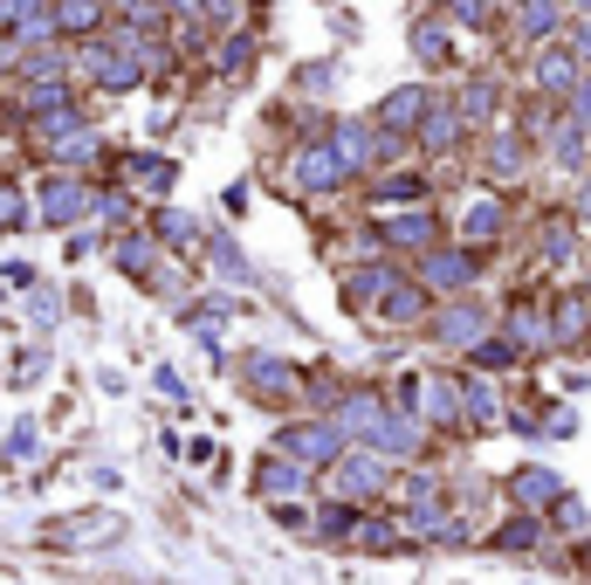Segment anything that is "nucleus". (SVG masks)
Listing matches in <instances>:
<instances>
[{
    "label": "nucleus",
    "instance_id": "1",
    "mask_svg": "<svg viewBox=\"0 0 591 585\" xmlns=\"http://www.w3.org/2000/svg\"><path fill=\"white\" fill-rule=\"evenodd\" d=\"M337 427H324V420H303V427H283V435H275V455H289V461H337Z\"/></svg>",
    "mask_w": 591,
    "mask_h": 585
},
{
    "label": "nucleus",
    "instance_id": "2",
    "mask_svg": "<svg viewBox=\"0 0 591 585\" xmlns=\"http://www.w3.org/2000/svg\"><path fill=\"white\" fill-rule=\"evenodd\" d=\"M42 214H49L56 227L83 221V214H90V186H83V179H49V186H42Z\"/></svg>",
    "mask_w": 591,
    "mask_h": 585
},
{
    "label": "nucleus",
    "instance_id": "3",
    "mask_svg": "<svg viewBox=\"0 0 591 585\" xmlns=\"http://www.w3.org/2000/svg\"><path fill=\"white\" fill-rule=\"evenodd\" d=\"M337 179H344V159H337L331 145H309L303 159H296V186H303V193H331Z\"/></svg>",
    "mask_w": 591,
    "mask_h": 585
},
{
    "label": "nucleus",
    "instance_id": "4",
    "mask_svg": "<svg viewBox=\"0 0 591 585\" xmlns=\"http://www.w3.org/2000/svg\"><path fill=\"white\" fill-rule=\"evenodd\" d=\"M426 104H433V97H426L420 84H406V90H392V97L378 104V125H385V131H413L420 117H426Z\"/></svg>",
    "mask_w": 591,
    "mask_h": 585
},
{
    "label": "nucleus",
    "instance_id": "5",
    "mask_svg": "<svg viewBox=\"0 0 591 585\" xmlns=\"http://www.w3.org/2000/svg\"><path fill=\"white\" fill-rule=\"evenodd\" d=\"M475 269H482V255H475V248L426 255V283H433V290H461V283H475Z\"/></svg>",
    "mask_w": 591,
    "mask_h": 585
},
{
    "label": "nucleus",
    "instance_id": "6",
    "mask_svg": "<svg viewBox=\"0 0 591 585\" xmlns=\"http://www.w3.org/2000/svg\"><path fill=\"white\" fill-rule=\"evenodd\" d=\"M83 69L97 76L104 90H131V84H138V62L117 56V49H83Z\"/></svg>",
    "mask_w": 591,
    "mask_h": 585
},
{
    "label": "nucleus",
    "instance_id": "7",
    "mask_svg": "<svg viewBox=\"0 0 591 585\" xmlns=\"http://www.w3.org/2000/svg\"><path fill=\"white\" fill-rule=\"evenodd\" d=\"M467 125H461V110L454 104H426V117H420V138H426V152H454V138H461Z\"/></svg>",
    "mask_w": 591,
    "mask_h": 585
},
{
    "label": "nucleus",
    "instance_id": "8",
    "mask_svg": "<svg viewBox=\"0 0 591 585\" xmlns=\"http://www.w3.org/2000/svg\"><path fill=\"white\" fill-rule=\"evenodd\" d=\"M571 84H578V56H564V49L536 56V90H550V97H571Z\"/></svg>",
    "mask_w": 591,
    "mask_h": 585
},
{
    "label": "nucleus",
    "instance_id": "9",
    "mask_svg": "<svg viewBox=\"0 0 591 585\" xmlns=\"http://www.w3.org/2000/svg\"><path fill=\"white\" fill-rule=\"evenodd\" d=\"M378 234H385L392 248H426L433 242V214H400V221H385Z\"/></svg>",
    "mask_w": 591,
    "mask_h": 585
},
{
    "label": "nucleus",
    "instance_id": "10",
    "mask_svg": "<svg viewBox=\"0 0 591 585\" xmlns=\"http://www.w3.org/2000/svg\"><path fill=\"white\" fill-rule=\"evenodd\" d=\"M433 338H447V344H467V338H475L482 344V310H447V318H433Z\"/></svg>",
    "mask_w": 591,
    "mask_h": 585
},
{
    "label": "nucleus",
    "instance_id": "11",
    "mask_svg": "<svg viewBox=\"0 0 591 585\" xmlns=\"http://www.w3.org/2000/svg\"><path fill=\"white\" fill-rule=\"evenodd\" d=\"M461 234H467V242H495V234H502V201H475Z\"/></svg>",
    "mask_w": 591,
    "mask_h": 585
},
{
    "label": "nucleus",
    "instance_id": "12",
    "mask_svg": "<svg viewBox=\"0 0 591 585\" xmlns=\"http://www.w3.org/2000/svg\"><path fill=\"white\" fill-rule=\"evenodd\" d=\"M509 489H516V496L530 503V510L543 517V503H550V496H558V476H543V468H523V476H516V482H509Z\"/></svg>",
    "mask_w": 591,
    "mask_h": 585
},
{
    "label": "nucleus",
    "instance_id": "13",
    "mask_svg": "<svg viewBox=\"0 0 591 585\" xmlns=\"http://www.w3.org/2000/svg\"><path fill=\"white\" fill-rule=\"evenodd\" d=\"M125 179L151 186V193H166L173 186V159H125Z\"/></svg>",
    "mask_w": 591,
    "mask_h": 585
},
{
    "label": "nucleus",
    "instance_id": "14",
    "mask_svg": "<svg viewBox=\"0 0 591 585\" xmlns=\"http://www.w3.org/2000/svg\"><path fill=\"white\" fill-rule=\"evenodd\" d=\"M482 117H495V84H467V97H461V125L475 131Z\"/></svg>",
    "mask_w": 591,
    "mask_h": 585
},
{
    "label": "nucleus",
    "instance_id": "15",
    "mask_svg": "<svg viewBox=\"0 0 591 585\" xmlns=\"http://www.w3.org/2000/svg\"><path fill=\"white\" fill-rule=\"evenodd\" d=\"M97 14H104L97 0H62V8H56V28H62V35H76V28H97Z\"/></svg>",
    "mask_w": 591,
    "mask_h": 585
},
{
    "label": "nucleus",
    "instance_id": "16",
    "mask_svg": "<svg viewBox=\"0 0 591 585\" xmlns=\"http://www.w3.org/2000/svg\"><path fill=\"white\" fill-rule=\"evenodd\" d=\"M296 482H303V476H296L289 461H262V468H255V489H262V496H268V489L283 496V489H296Z\"/></svg>",
    "mask_w": 591,
    "mask_h": 585
},
{
    "label": "nucleus",
    "instance_id": "17",
    "mask_svg": "<svg viewBox=\"0 0 591 585\" xmlns=\"http://www.w3.org/2000/svg\"><path fill=\"white\" fill-rule=\"evenodd\" d=\"M378 201H426V186H420V173H392V179H378Z\"/></svg>",
    "mask_w": 591,
    "mask_h": 585
},
{
    "label": "nucleus",
    "instance_id": "18",
    "mask_svg": "<svg viewBox=\"0 0 591 585\" xmlns=\"http://www.w3.org/2000/svg\"><path fill=\"white\" fill-rule=\"evenodd\" d=\"M558 338H564V344L584 338V296H564V303H558Z\"/></svg>",
    "mask_w": 591,
    "mask_h": 585
},
{
    "label": "nucleus",
    "instance_id": "19",
    "mask_svg": "<svg viewBox=\"0 0 591 585\" xmlns=\"http://www.w3.org/2000/svg\"><path fill=\"white\" fill-rule=\"evenodd\" d=\"M117 269H131V276H145V269H151V242H145V234L117 242Z\"/></svg>",
    "mask_w": 591,
    "mask_h": 585
},
{
    "label": "nucleus",
    "instance_id": "20",
    "mask_svg": "<svg viewBox=\"0 0 591 585\" xmlns=\"http://www.w3.org/2000/svg\"><path fill=\"white\" fill-rule=\"evenodd\" d=\"M28 221V207H21V193L8 186V179H0V234H8V227H21Z\"/></svg>",
    "mask_w": 591,
    "mask_h": 585
},
{
    "label": "nucleus",
    "instance_id": "21",
    "mask_svg": "<svg viewBox=\"0 0 591 585\" xmlns=\"http://www.w3.org/2000/svg\"><path fill=\"white\" fill-rule=\"evenodd\" d=\"M523 28H530V35H550V28H558V8H550V0H530V8H523Z\"/></svg>",
    "mask_w": 591,
    "mask_h": 585
},
{
    "label": "nucleus",
    "instance_id": "22",
    "mask_svg": "<svg viewBox=\"0 0 591 585\" xmlns=\"http://www.w3.org/2000/svg\"><path fill=\"white\" fill-rule=\"evenodd\" d=\"M159 234H166L173 248H186V242H193V234H200V227H193L186 214H159Z\"/></svg>",
    "mask_w": 591,
    "mask_h": 585
},
{
    "label": "nucleus",
    "instance_id": "23",
    "mask_svg": "<svg viewBox=\"0 0 591 585\" xmlns=\"http://www.w3.org/2000/svg\"><path fill=\"white\" fill-rule=\"evenodd\" d=\"M495 173H502V179L523 173V145H516V138H495Z\"/></svg>",
    "mask_w": 591,
    "mask_h": 585
},
{
    "label": "nucleus",
    "instance_id": "24",
    "mask_svg": "<svg viewBox=\"0 0 591 585\" xmlns=\"http://www.w3.org/2000/svg\"><path fill=\"white\" fill-rule=\"evenodd\" d=\"M248 56H255V42H248V35H234V42H227V49H220V69H227V76H234V69H242V62H248Z\"/></svg>",
    "mask_w": 591,
    "mask_h": 585
},
{
    "label": "nucleus",
    "instance_id": "25",
    "mask_svg": "<svg viewBox=\"0 0 591 585\" xmlns=\"http://www.w3.org/2000/svg\"><path fill=\"white\" fill-rule=\"evenodd\" d=\"M413 49L441 62V56H447V35H441V28H420V35H413Z\"/></svg>",
    "mask_w": 591,
    "mask_h": 585
},
{
    "label": "nucleus",
    "instance_id": "26",
    "mask_svg": "<svg viewBox=\"0 0 591 585\" xmlns=\"http://www.w3.org/2000/svg\"><path fill=\"white\" fill-rule=\"evenodd\" d=\"M454 14H461L467 28H489V8H482V0H454Z\"/></svg>",
    "mask_w": 591,
    "mask_h": 585
},
{
    "label": "nucleus",
    "instance_id": "27",
    "mask_svg": "<svg viewBox=\"0 0 591 585\" xmlns=\"http://www.w3.org/2000/svg\"><path fill=\"white\" fill-rule=\"evenodd\" d=\"M35 448V427H14V435H8V461H21Z\"/></svg>",
    "mask_w": 591,
    "mask_h": 585
},
{
    "label": "nucleus",
    "instance_id": "28",
    "mask_svg": "<svg viewBox=\"0 0 591 585\" xmlns=\"http://www.w3.org/2000/svg\"><path fill=\"white\" fill-rule=\"evenodd\" d=\"M578 221H591V179H584V193H578Z\"/></svg>",
    "mask_w": 591,
    "mask_h": 585
},
{
    "label": "nucleus",
    "instance_id": "29",
    "mask_svg": "<svg viewBox=\"0 0 591 585\" xmlns=\"http://www.w3.org/2000/svg\"><path fill=\"white\" fill-rule=\"evenodd\" d=\"M578 56H591V21H584V28H578Z\"/></svg>",
    "mask_w": 591,
    "mask_h": 585
}]
</instances>
